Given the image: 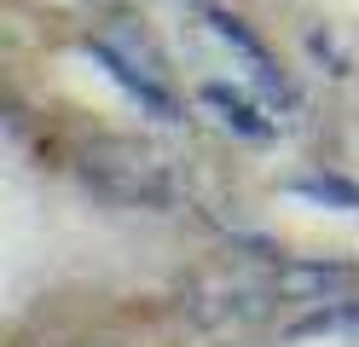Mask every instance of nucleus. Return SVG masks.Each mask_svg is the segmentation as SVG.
<instances>
[{
  "instance_id": "f03ea898",
  "label": "nucleus",
  "mask_w": 359,
  "mask_h": 347,
  "mask_svg": "<svg viewBox=\"0 0 359 347\" xmlns=\"http://www.w3.org/2000/svg\"><path fill=\"white\" fill-rule=\"evenodd\" d=\"M197 18H203L209 29H215V41L226 46V53H232L243 69H250V81H255V87H261L278 110H296V87L284 81V69L273 64V53H266V46L250 35V23H243V18H232V12H220L215 0H203V6H197Z\"/></svg>"
},
{
  "instance_id": "423d86ee",
  "label": "nucleus",
  "mask_w": 359,
  "mask_h": 347,
  "mask_svg": "<svg viewBox=\"0 0 359 347\" xmlns=\"http://www.w3.org/2000/svg\"><path fill=\"white\" fill-rule=\"evenodd\" d=\"M290 336L296 341H307V336H359V301H325L319 313L290 324Z\"/></svg>"
},
{
  "instance_id": "f257e3e1",
  "label": "nucleus",
  "mask_w": 359,
  "mask_h": 347,
  "mask_svg": "<svg viewBox=\"0 0 359 347\" xmlns=\"http://www.w3.org/2000/svg\"><path fill=\"white\" fill-rule=\"evenodd\" d=\"M81 179L93 185V197L116 203V208H163L180 203V179L168 168V156L145 145V139H122V133H104L81 151Z\"/></svg>"
},
{
  "instance_id": "7ed1b4c3",
  "label": "nucleus",
  "mask_w": 359,
  "mask_h": 347,
  "mask_svg": "<svg viewBox=\"0 0 359 347\" xmlns=\"http://www.w3.org/2000/svg\"><path fill=\"white\" fill-rule=\"evenodd\" d=\"M87 58H93V64H99L104 76L116 81V87H122V93H128V99L140 104L145 116H156V122H180V99L163 87V76H151V69H140L133 58H122L104 35H99V41H87Z\"/></svg>"
},
{
  "instance_id": "39448f33",
  "label": "nucleus",
  "mask_w": 359,
  "mask_h": 347,
  "mask_svg": "<svg viewBox=\"0 0 359 347\" xmlns=\"http://www.w3.org/2000/svg\"><path fill=\"white\" fill-rule=\"evenodd\" d=\"M203 104L220 116V128H232L238 139H255V145H261V139L278 133L273 116H266L250 93H238V87H226V81H203Z\"/></svg>"
},
{
  "instance_id": "0eeeda50",
  "label": "nucleus",
  "mask_w": 359,
  "mask_h": 347,
  "mask_svg": "<svg viewBox=\"0 0 359 347\" xmlns=\"http://www.w3.org/2000/svg\"><path fill=\"white\" fill-rule=\"evenodd\" d=\"M290 191H296V197H307V203H330V208H359V185L336 179V174H313V179H296Z\"/></svg>"
},
{
  "instance_id": "20e7f679",
  "label": "nucleus",
  "mask_w": 359,
  "mask_h": 347,
  "mask_svg": "<svg viewBox=\"0 0 359 347\" xmlns=\"http://www.w3.org/2000/svg\"><path fill=\"white\" fill-rule=\"evenodd\" d=\"M353 290H359V266H342V261L278 266V295H290V301H348Z\"/></svg>"
}]
</instances>
